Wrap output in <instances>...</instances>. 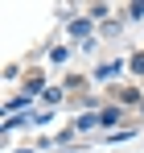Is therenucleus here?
Wrapping results in <instances>:
<instances>
[{
  "instance_id": "1",
  "label": "nucleus",
  "mask_w": 144,
  "mask_h": 153,
  "mask_svg": "<svg viewBox=\"0 0 144 153\" xmlns=\"http://www.w3.org/2000/svg\"><path fill=\"white\" fill-rule=\"evenodd\" d=\"M115 120H120V108H107V112H99V124H103V128H111Z\"/></svg>"
},
{
  "instance_id": "2",
  "label": "nucleus",
  "mask_w": 144,
  "mask_h": 153,
  "mask_svg": "<svg viewBox=\"0 0 144 153\" xmlns=\"http://www.w3.org/2000/svg\"><path fill=\"white\" fill-rule=\"evenodd\" d=\"M132 66H136V71H144V54H140V58H136V62H132Z\"/></svg>"
}]
</instances>
